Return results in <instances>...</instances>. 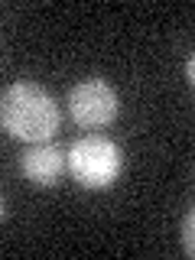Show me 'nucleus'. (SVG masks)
Segmentation results:
<instances>
[{
    "label": "nucleus",
    "instance_id": "3",
    "mask_svg": "<svg viewBox=\"0 0 195 260\" xmlns=\"http://www.w3.org/2000/svg\"><path fill=\"white\" fill-rule=\"evenodd\" d=\"M69 111L81 127H104L117 117V94L104 78L78 81L69 91Z\"/></svg>",
    "mask_w": 195,
    "mask_h": 260
},
{
    "label": "nucleus",
    "instance_id": "5",
    "mask_svg": "<svg viewBox=\"0 0 195 260\" xmlns=\"http://www.w3.org/2000/svg\"><path fill=\"white\" fill-rule=\"evenodd\" d=\"M182 247L189 257H195V211H189L182 221Z\"/></svg>",
    "mask_w": 195,
    "mask_h": 260
},
{
    "label": "nucleus",
    "instance_id": "4",
    "mask_svg": "<svg viewBox=\"0 0 195 260\" xmlns=\"http://www.w3.org/2000/svg\"><path fill=\"white\" fill-rule=\"evenodd\" d=\"M20 169H23V176H26L29 182H36V185H55L59 176H62V169H65V153L49 140L36 143L32 150L23 153Z\"/></svg>",
    "mask_w": 195,
    "mask_h": 260
},
{
    "label": "nucleus",
    "instance_id": "7",
    "mask_svg": "<svg viewBox=\"0 0 195 260\" xmlns=\"http://www.w3.org/2000/svg\"><path fill=\"white\" fill-rule=\"evenodd\" d=\"M0 218H4V199H0Z\"/></svg>",
    "mask_w": 195,
    "mask_h": 260
},
{
    "label": "nucleus",
    "instance_id": "6",
    "mask_svg": "<svg viewBox=\"0 0 195 260\" xmlns=\"http://www.w3.org/2000/svg\"><path fill=\"white\" fill-rule=\"evenodd\" d=\"M192 75H195V62L189 59V62H185V78H189V81H192Z\"/></svg>",
    "mask_w": 195,
    "mask_h": 260
},
{
    "label": "nucleus",
    "instance_id": "1",
    "mask_svg": "<svg viewBox=\"0 0 195 260\" xmlns=\"http://www.w3.org/2000/svg\"><path fill=\"white\" fill-rule=\"evenodd\" d=\"M59 108L39 85L16 81L0 94V127L16 140L46 143L59 130Z\"/></svg>",
    "mask_w": 195,
    "mask_h": 260
},
{
    "label": "nucleus",
    "instance_id": "2",
    "mask_svg": "<svg viewBox=\"0 0 195 260\" xmlns=\"http://www.w3.org/2000/svg\"><path fill=\"white\" fill-rule=\"evenodd\" d=\"M65 162H69L75 182L85 185V189H108L120 176V150L108 137H81V140H75Z\"/></svg>",
    "mask_w": 195,
    "mask_h": 260
}]
</instances>
